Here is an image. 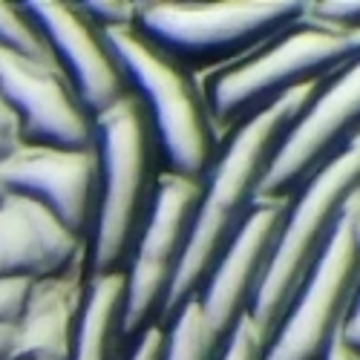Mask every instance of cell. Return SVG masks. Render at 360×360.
Here are the masks:
<instances>
[{"label":"cell","mask_w":360,"mask_h":360,"mask_svg":"<svg viewBox=\"0 0 360 360\" xmlns=\"http://www.w3.org/2000/svg\"><path fill=\"white\" fill-rule=\"evenodd\" d=\"M360 193V139L346 144L340 153L323 165L309 182L300 188L277 239L274 257L254 294L248 309L251 323L268 343L277 323L283 320L297 285L311 271V265L332 239L346 205Z\"/></svg>","instance_id":"obj_5"},{"label":"cell","mask_w":360,"mask_h":360,"mask_svg":"<svg viewBox=\"0 0 360 360\" xmlns=\"http://www.w3.org/2000/svg\"><path fill=\"white\" fill-rule=\"evenodd\" d=\"M101 35L118 70L150 115L156 147L167 165L165 170L202 182L222 141L207 112L199 78L141 38L133 26L101 29Z\"/></svg>","instance_id":"obj_4"},{"label":"cell","mask_w":360,"mask_h":360,"mask_svg":"<svg viewBox=\"0 0 360 360\" xmlns=\"http://www.w3.org/2000/svg\"><path fill=\"white\" fill-rule=\"evenodd\" d=\"M352 58H357L352 35L314 20L306 4L303 15L280 32L233 58L231 64L196 78L222 141L233 127L277 104L294 89L320 84Z\"/></svg>","instance_id":"obj_2"},{"label":"cell","mask_w":360,"mask_h":360,"mask_svg":"<svg viewBox=\"0 0 360 360\" xmlns=\"http://www.w3.org/2000/svg\"><path fill=\"white\" fill-rule=\"evenodd\" d=\"M202 199V182L162 170L150 199L147 217L133 243V259L124 271L122 340H136L144 328L156 326L167 300L179 259Z\"/></svg>","instance_id":"obj_8"},{"label":"cell","mask_w":360,"mask_h":360,"mask_svg":"<svg viewBox=\"0 0 360 360\" xmlns=\"http://www.w3.org/2000/svg\"><path fill=\"white\" fill-rule=\"evenodd\" d=\"M4 193H6V191H4V185H0V196H4Z\"/></svg>","instance_id":"obj_28"},{"label":"cell","mask_w":360,"mask_h":360,"mask_svg":"<svg viewBox=\"0 0 360 360\" xmlns=\"http://www.w3.org/2000/svg\"><path fill=\"white\" fill-rule=\"evenodd\" d=\"M0 360H12V326H0Z\"/></svg>","instance_id":"obj_26"},{"label":"cell","mask_w":360,"mask_h":360,"mask_svg":"<svg viewBox=\"0 0 360 360\" xmlns=\"http://www.w3.org/2000/svg\"><path fill=\"white\" fill-rule=\"evenodd\" d=\"M86 291V265L32 280L12 326V360H70Z\"/></svg>","instance_id":"obj_15"},{"label":"cell","mask_w":360,"mask_h":360,"mask_svg":"<svg viewBox=\"0 0 360 360\" xmlns=\"http://www.w3.org/2000/svg\"><path fill=\"white\" fill-rule=\"evenodd\" d=\"M78 12L98 29H124L133 26L139 4L133 0H89V4H75Z\"/></svg>","instance_id":"obj_19"},{"label":"cell","mask_w":360,"mask_h":360,"mask_svg":"<svg viewBox=\"0 0 360 360\" xmlns=\"http://www.w3.org/2000/svg\"><path fill=\"white\" fill-rule=\"evenodd\" d=\"M303 9L306 4L291 0H156L139 4L133 29L193 75H205L280 32Z\"/></svg>","instance_id":"obj_6"},{"label":"cell","mask_w":360,"mask_h":360,"mask_svg":"<svg viewBox=\"0 0 360 360\" xmlns=\"http://www.w3.org/2000/svg\"><path fill=\"white\" fill-rule=\"evenodd\" d=\"M23 147V136H20V122L12 112V107L6 104V98L0 96V165H4L12 153Z\"/></svg>","instance_id":"obj_24"},{"label":"cell","mask_w":360,"mask_h":360,"mask_svg":"<svg viewBox=\"0 0 360 360\" xmlns=\"http://www.w3.org/2000/svg\"><path fill=\"white\" fill-rule=\"evenodd\" d=\"M72 265H86V239L32 199L0 196V280H41Z\"/></svg>","instance_id":"obj_14"},{"label":"cell","mask_w":360,"mask_h":360,"mask_svg":"<svg viewBox=\"0 0 360 360\" xmlns=\"http://www.w3.org/2000/svg\"><path fill=\"white\" fill-rule=\"evenodd\" d=\"M338 343L354 354L360 360V277L354 283V291L349 297V306H346V314L340 320V332H338Z\"/></svg>","instance_id":"obj_22"},{"label":"cell","mask_w":360,"mask_h":360,"mask_svg":"<svg viewBox=\"0 0 360 360\" xmlns=\"http://www.w3.org/2000/svg\"><path fill=\"white\" fill-rule=\"evenodd\" d=\"M326 360H357V357H354V354H349V352L338 343V338H335V343H332V349H328Z\"/></svg>","instance_id":"obj_27"},{"label":"cell","mask_w":360,"mask_h":360,"mask_svg":"<svg viewBox=\"0 0 360 360\" xmlns=\"http://www.w3.org/2000/svg\"><path fill=\"white\" fill-rule=\"evenodd\" d=\"M357 225L360 193L346 205L328 245L303 277V283L297 285L259 360H326L360 277Z\"/></svg>","instance_id":"obj_7"},{"label":"cell","mask_w":360,"mask_h":360,"mask_svg":"<svg viewBox=\"0 0 360 360\" xmlns=\"http://www.w3.org/2000/svg\"><path fill=\"white\" fill-rule=\"evenodd\" d=\"M262 349H265V340L257 332V326L251 323V317L245 314L243 320L233 326V332L225 338L219 360H259Z\"/></svg>","instance_id":"obj_21"},{"label":"cell","mask_w":360,"mask_h":360,"mask_svg":"<svg viewBox=\"0 0 360 360\" xmlns=\"http://www.w3.org/2000/svg\"><path fill=\"white\" fill-rule=\"evenodd\" d=\"M20 9L38 26L55 64L64 70L78 101L93 118L130 93V84L107 49L101 29L89 23L75 4L29 0L20 4Z\"/></svg>","instance_id":"obj_13"},{"label":"cell","mask_w":360,"mask_h":360,"mask_svg":"<svg viewBox=\"0 0 360 360\" xmlns=\"http://www.w3.org/2000/svg\"><path fill=\"white\" fill-rule=\"evenodd\" d=\"M122 306L124 271L86 277L70 360H112V352L122 340Z\"/></svg>","instance_id":"obj_16"},{"label":"cell","mask_w":360,"mask_h":360,"mask_svg":"<svg viewBox=\"0 0 360 360\" xmlns=\"http://www.w3.org/2000/svg\"><path fill=\"white\" fill-rule=\"evenodd\" d=\"M162 335L159 360H219L225 346V338L207 317L199 294L176 309V314L162 326Z\"/></svg>","instance_id":"obj_17"},{"label":"cell","mask_w":360,"mask_h":360,"mask_svg":"<svg viewBox=\"0 0 360 360\" xmlns=\"http://www.w3.org/2000/svg\"><path fill=\"white\" fill-rule=\"evenodd\" d=\"M360 136V55L317 84L268 167L259 199H291L309 179Z\"/></svg>","instance_id":"obj_9"},{"label":"cell","mask_w":360,"mask_h":360,"mask_svg":"<svg viewBox=\"0 0 360 360\" xmlns=\"http://www.w3.org/2000/svg\"><path fill=\"white\" fill-rule=\"evenodd\" d=\"M357 139H360V136H357Z\"/></svg>","instance_id":"obj_30"},{"label":"cell","mask_w":360,"mask_h":360,"mask_svg":"<svg viewBox=\"0 0 360 360\" xmlns=\"http://www.w3.org/2000/svg\"><path fill=\"white\" fill-rule=\"evenodd\" d=\"M0 96L18 115L23 144L61 150L96 147L93 115L84 110L55 61H26L0 52Z\"/></svg>","instance_id":"obj_10"},{"label":"cell","mask_w":360,"mask_h":360,"mask_svg":"<svg viewBox=\"0 0 360 360\" xmlns=\"http://www.w3.org/2000/svg\"><path fill=\"white\" fill-rule=\"evenodd\" d=\"M314 93L317 84L300 86L277 104L233 127L222 139L211 170L202 179V199L188 233L185 254L179 259L167 300L162 306L159 326H165L185 300L196 297L205 280L211 277L228 239L259 199L262 179L271 167L283 139L294 127L300 112L306 110V104L314 98Z\"/></svg>","instance_id":"obj_1"},{"label":"cell","mask_w":360,"mask_h":360,"mask_svg":"<svg viewBox=\"0 0 360 360\" xmlns=\"http://www.w3.org/2000/svg\"><path fill=\"white\" fill-rule=\"evenodd\" d=\"M309 15L343 35H360V0H317L309 4Z\"/></svg>","instance_id":"obj_20"},{"label":"cell","mask_w":360,"mask_h":360,"mask_svg":"<svg viewBox=\"0 0 360 360\" xmlns=\"http://www.w3.org/2000/svg\"><path fill=\"white\" fill-rule=\"evenodd\" d=\"M357 239H360V225H357Z\"/></svg>","instance_id":"obj_29"},{"label":"cell","mask_w":360,"mask_h":360,"mask_svg":"<svg viewBox=\"0 0 360 360\" xmlns=\"http://www.w3.org/2000/svg\"><path fill=\"white\" fill-rule=\"evenodd\" d=\"M98 153V205L93 243L86 248V274L124 271L122 262L139 236L156 191L153 156L159 153L144 104L130 93L93 118Z\"/></svg>","instance_id":"obj_3"},{"label":"cell","mask_w":360,"mask_h":360,"mask_svg":"<svg viewBox=\"0 0 360 360\" xmlns=\"http://www.w3.org/2000/svg\"><path fill=\"white\" fill-rule=\"evenodd\" d=\"M162 340H165V335H162V326H159V323L150 326V328H144V332L136 338L133 352H130L127 360H159V354H162Z\"/></svg>","instance_id":"obj_25"},{"label":"cell","mask_w":360,"mask_h":360,"mask_svg":"<svg viewBox=\"0 0 360 360\" xmlns=\"http://www.w3.org/2000/svg\"><path fill=\"white\" fill-rule=\"evenodd\" d=\"M0 52L26 58V61H55L38 26L26 18L20 4H4L0 0Z\"/></svg>","instance_id":"obj_18"},{"label":"cell","mask_w":360,"mask_h":360,"mask_svg":"<svg viewBox=\"0 0 360 360\" xmlns=\"http://www.w3.org/2000/svg\"><path fill=\"white\" fill-rule=\"evenodd\" d=\"M32 280H0V326H15Z\"/></svg>","instance_id":"obj_23"},{"label":"cell","mask_w":360,"mask_h":360,"mask_svg":"<svg viewBox=\"0 0 360 360\" xmlns=\"http://www.w3.org/2000/svg\"><path fill=\"white\" fill-rule=\"evenodd\" d=\"M0 185L6 193L26 196L61 222L75 236L86 239L98 205V153L23 144L0 165Z\"/></svg>","instance_id":"obj_11"},{"label":"cell","mask_w":360,"mask_h":360,"mask_svg":"<svg viewBox=\"0 0 360 360\" xmlns=\"http://www.w3.org/2000/svg\"><path fill=\"white\" fill-rule=\"evenodd\" d=\"M288 202L291 199H257L243 225L228 239L211 277L199 288L202 306L222 338L233 332V326L254 303V294L274 257Z\"/></svg>","instance_id":"obj_12"}]
</instances>
